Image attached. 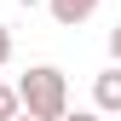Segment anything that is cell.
Segmentation results:
<instances>
[{
  "mask_svg": "<svg viewBox=\"0 0 121 121\" xmlns=\"http://www.w3.org/2000/svg\"><path fill=\"white\" fill-rule=\"evenodd\" d=\"M17 104H23V115H35V121H58L69 110V81H64V69L58 64H35L17 81Z\"/></svg>",
  "mask_w": 121,
  "mask_h": 121,
  "instance_id": "1",
  "label": "cell"
},
{
  "mask_svg": "<svg viewBox=\"0 0 121 121\" xmlns=\"http://www.w3.org/2000/svg\"><path fill=\"white\" fill-rule=\"evenodd\" d=\"M115 121H121V115H115Z\"/></svg>",
  "mask_w": 121,
  "mask_h": 121,
  "instance_id": "9",
  "label": "cell"
},
{
  "mask_svg": "<svg viewBox=\"0 0 121 121\" xmlns=\"http://www.w3.org/2000/svg\"><path fill=\"white\" fill-rule=\"evenodd\" d=\"M6 64H12V29L0 23V69H6Z\"/></svg>",
  "mask_w": 121,
  "mask_h": 121,
  "instance_id": "5",
  "label": "cell"
},
{
  "mask_svg": "<svg viewBox=\"0 0 121 121\" xmlns=\"http://www.w3.org/2000/svg\"><path fill=\"white\" fill-rule=\"evenodd\" d=\"M58 121H104V115H98V110H64Z\"/></svg>",
  "mask_w": 121,
  "mask_h": 121,
  "instance_id": "6",
  "label": "cell"
},
{
  "mask_svg": "<svg viewBox=\"0 0 121 121\" xmlns=\"http://www.w3.org/2000/svg\"><path fill=\"white\" fill-rule=\"evenodd\" d=\"M110 58H115V69H121V23L110 29Z\"/></svg>",
  "mask_w": 121,
  "mask_h": 121,
  "instance_id": "7",
  "label": "cell"
},
{
  "mask_svg": "<svg viewBox=\"0 0 121 121\" xmlns=\"http://www.w3.org/2000/svg\"><path fill=\"white\" fill-rule=\"evenodd\" d=\"M104 6V0H46V12H52V23H64V29H81L92 12Z\"/></svg>",
  "mask_w": 121,
  "mask_h": 121,
  "instance_id": "3",
  "label": "cell"
},
{
  "mask_svg": "<svg viewBox=\"0 0 121 121\" xmlns=\"http://www.w3.org/2000/svg\"><path fill=\"white\" fill-rule=\"evenodd\" d=\"M12 121H35V115H12Z\"/></svg>",
  "mask_w": 121,
  "mask_h": 121,
  "instance_id": "8",
  "label": "cell"
},
{
  "mask_svg": "<svg viewBox=\"0 0 121 121\" xmlns=\"http://www.w3.org/2000/svg\"><path fill=\"white\" fill-rule=\"evenodd\" d=\"M12 115H23V104H17V86H0V121H12Z\"/></svg>",
  "mask_w": 121,
  "mask_h": 121,
  "instance_id": "4",
  "label": "cell"
},
{
  "mask_svg": "<svg viewBox=\"0 0 121 121\" xmlns=\"http://www.w3.org/2000/svg\"><path fill=\"white\" fill-rule=\"evenodd\" d=\"M92 104H98V115H121V69L115 64L92 81Z\"/></svg>",
  "mask_w": 121,
  "mask_h": 121,
  "instance_id": "2",
  "label": "cell"
}]
</instances>
